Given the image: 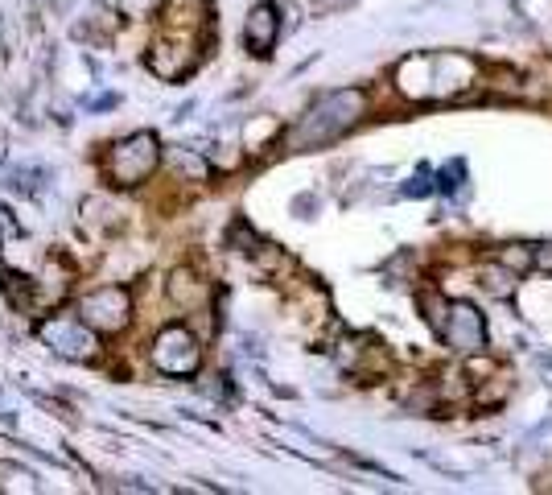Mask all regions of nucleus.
<instances>
[{"label": "nucleus", "mask_w": 552, "mask_h": 495, "mask_svg": "<svg viewBox=\"0 0 552 495\" xmlns=\"http://www.w3.org/2000/svg\"><path fill=\"white\" fill-rule=\"evenodd\" d=\"M363 112V95L359 91H334L326 99H318L314 108L305 112V120L293 128V149H318V145H330L347 132Z\"/></svg>", "instance_id": "f257e3e1"}, {"label": "nucleus", "mask_w": 552, "mask_h": 495, "mask_svg": "<svg viewBox=\"0 0 552 495\" xmlns=\"http://www.w3.org/2000/svg\"><path fill=\"white\" fill-rule=\"evenodd\" d=\"M445 339H450L458 351H478L482 347V318L470 306H458L450 326H445Z\"/></svg>", "instance_id": "f03ea898"}]
</instances>
